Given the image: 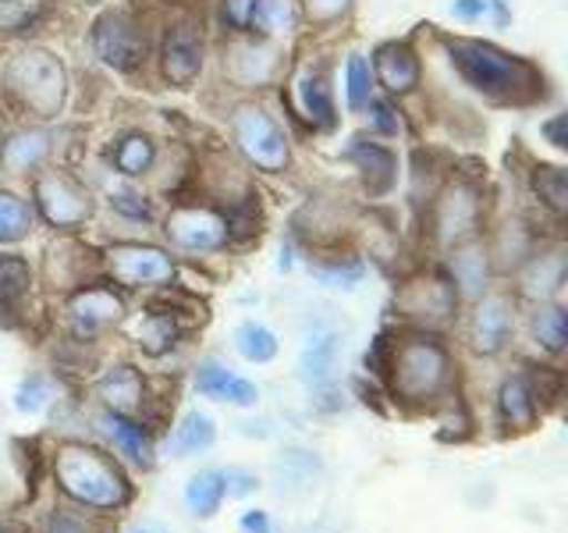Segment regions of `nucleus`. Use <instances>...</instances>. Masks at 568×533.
Masks as SVG:
<instances>
[{
    "label": "nucleus",
    "instance_id": "obj_8",
    "mask_svg": "<svg viewBox=\"0 0 568 533\" xmlns=\"http://www.w3.org/2000/svg\"><path fill=\"white\" fill-rule=\"evenodd\" d=\"M36 200H40L47 221L58 228H75L89 218V203L82 200V192L61 174H43L36 182Z\"/></svg>",
    "mask_w": 568,
    "mask_h": 533
},
{
    "label": "nucleus",
    "instance_id": "obj_21",
    "mask_svg": "<svg viewBox=\"0 0 568 533\" xmlns=\"http://www.w3.org/2000/svg\"><path fill=\"white\" fill-rule=\"evenodd\" d=\"M50 150V135L47 132H18L8 147H4V164L11 171H26L36 168Z\"/></svg>",
    "mask_w": 568,
    "mask_h": 533
},
{
    "label": "nucleus",
    "instance_id": "obj_11",
    "mask_svg": "<svg viewBox=\"0 0 568 533\" xmlns=\"http://www.w3.org/2000/svg\"><path fill=\"white\" fill-rule=\"evenodd\" d=\"M195 388H200L206 399L231 402V405H256L260 402V388L248 384L245 378L227 373L217 360H206L200 370H195Z\"/></svg>",
    "mask_w": 568,
    "mask_h": 533
},
{
    "label": "nucleus",
    "instance_id": "obj_40",
    "mask_svg": "<svg viewBox=\"0 0 568 533\" xmlns=\"http://www.w3.org/2000/svg\"><path fill=\"white\" fill-rule=\"evenodd\" d=\"M369 107H373V118H377V129H381V132H398V121L390 118L395 111H390L387 103H381V100H369Z\"/></svg>",
    "mask_w": 568,
    "mask_h": 533
},
{
    "label": "nucleus",
    "instance_id": "obj_33",
    "mask_svg": "<svg viewBox=\"0 0 568 533\" xmlns=\"http://www.w3.org/2000/svg\"><path fill=\"white\" fill-rule=\"evenodd\" d=\"M50 399V388L43 378H29L22 388H18V395H14V405L22 409V413H40V409L47 405Z\"/></svg>",
    "mask_w": 568,
    "mask_h": 533
},
{
    "label": "nucleus",
    "instance_id": "obj_24",
    "mask_svg": "<svg viewBox=\"0 0 568 533\" xmlns=\"http://www.w3.org/2000/svg\"><path fill=\"white\" fill-rule=\"evenodd\" d=\"M32 228L29 207L18 200L14 192H0V242H18L26 239Z\"/></svg>",
    "mask_w": 568,
    "mask_h": 533
},
{
    "label": "nucleus",
    "instance_id": "obj_15",
    "mask_svg": "<svg viewBox=\"0 0 568 533\" xmlns=\"http://www.w3.org/2000/svg\"><path fill=\"white\" fill-rule=\"evenodd\" d=\"M348 157L366 171L369 192H387L390 182H395V157H390L384 147H373V142H359V147H352Z\"/></svg>",
    "mask_w": 568,
    "mask_h": 533
},
{
    "label": "nucleus",
    "instance_id": "obj_38",
    "mask_svg": "<svg viewBox=\"0 0 568 533\" xmlns=\"http://www.w3.org/2000/svg\"><path fill=\"white\" fill-rule=\"evenodd\" d=\"M490 11V0H455L452 4V14L458 22H476V18H484Z\"/></svg>",
    "mask_w": 568,
    "mask_h": 533
},
{
    "label": "nucleus",
    "instance_id": "obj_31",
    "mask_svg": "<svg viewBox=\"0 0 568 533\" xmlns=\"http://www.w3.org/2000/svg\"><path fill=\"white\" fill-rule=\"evenodd\" d=\"M369 89H373V71L359 53H355V58H348V107L352 111L369 107Z\"/></svg>",
    "mask_w": 568,
    "mask_h": 533
},
{
    "label": "nucleus",
    "instance_id": "obj_28",
    "mask_svg": "<svg viewBox=\"0 0 568 533\" xmlns=\"http://www.w3.org/2000/svg\"><path fill=\"white\" fill-rule=\"evenodd\" d=\"M253 18L266 32H284L295 26V4L292 0H256Z\"/></svg>",
    "mask_w": 568,
    "mask_h": 533
},
{
    "label": "nucleus",
    "instance_id": "obj_18",
    "mask_svg": "<svg viewBox=\"0 0 568 533\" xmlns=\"http://www.w3.org/2000/svg\"><path fill=\"white\" fill-rule=\"evenodd\" d=\"M213 438H217V431H213V420L203 416V413H189L182 420V426L174 431V438H171V452L178 459H189L195 452H206L213 444Z\"/></svg>",
    "mask_w": 568,
    "mask_h": 533
},
{
    "label": "nucleus",
    "instance_id": "obj_27",
    "mask_svg": "<svg viewBox=\"0 0 568 533\" xmlns=\"http://www.w3.org/2000/svg\"><path fill=\"white\" fill-rule=\"evenodd\" d=\"M114 164L124 171V174H142L150 164H153V142L146 135H129L118 147L114 153Z\"/></svg>",
    "mask_w": 568,
    "mask_h": 533
},
{
    "label": "nucleus",
    "instance_id": "obj_9",
    "mask_svg": "<svg viewBox=\"0 0 568 533\" xmlns=\"http://www.w3.org/2000/svg\"><path fill=\"white\" fill-rule=\"evenodd\" d=\"M168 235L185 249H217L227 239V224L210 210H174L168 218Z\"/></svg>",
    "mask_w": 568,
    "mask_h": 533
},
{
    "label": "nucleus",
    "instance_id": "obj_5",
    "mask_svg": "<svg viewBox=\"0 0 568 533\" xmlns=\"http://www.w3.org/2000/svg\"><path fill=\"white\" fill-rule=\"evenodd\" d=\"M444 373H448V360H444L440 345L434 342H408L398 352V363H395V388L408 399H426L444 384Z\"/></svg>",
    "mask_w": 568,
    "mask_h": 533
},
{
    "label": "nucleus",
    "instance_id": "obj_22",
    "mask_svg": "<svg viewBox=\"0 0 568 533\" xmlns=\"http://www.w3.org/2000/svg\"><path fill=\"white\" fill-rule=\"evenodd\" d=\"M235 349L245 355L248 363H271L277 355V338L271 328L256 324V320H248V324H242L235 331Z\"/></svg>",
    "mask_w": 568,
    "mask_h": 533
},
{
    "label": "nucleus",
    "instance_id": "obj_43",
    "mask_svg": "<svg viewBox=\"0 0 568 533\" xmlns=\"http://www.w3.org/2000/svg\"><path fill=\"white\" fill-rule=\"evenodd\" d=\"M565 124H568V118L561 114V118H555V121H550L547 129H544V132L550 135V142H555L558 150H565V147H568V139H565Z\"/></svg>",
    "mask_w": 568,
    "mask_h": 533
},
{
    "label": "nucleus",
    "instance_id": "obj_34",
    "mask_svg": "<svg viewBox=\"0 0 568 533\" xmlns=\"http://www.w3.org/2000/svg\"><path fill=\"white\" fill-rule=\"evenodd\" d=\"M455 271H458L462 284H466L469 292H476L479 284H484V278H487V263H484V257L476 253V249H469V253H462V257H458Z\"/></svg>",
    "mask_w": 568,
    "mask_h": 533
},
{
    "label": "nucleus",
    "instance_id": "obj_12",
    "mask_svg": "<svg viewBox=\"0 0 568 533\" xmlns=\"http://www.w3.org/2000/svg\"><path fill=\"white\" fill-rule=\"evenodd\" d=\"M508 331H511V313H508V302L505 299H484V306L476 310L473 320V342L479 352H497L508 342Z\"/></svg>",
    "mask_w": 568,
    "mask_h": 533
},
{
    "label": "nucleus",
    "instance_id": "obj_39",
    "mask_svg": "<svg viewBox=\"0 0 568 533\" xmlns=\"http://www.w3.org/2000/svg\"><path fill=\"white\" fill-rule=\"evenodd\" d=\"M256 487V476L253 473H245V470H227L224 473V491L227 494H248V491H253Z\"/></svg>",
    "mask_w": 568,
    "mask_h": 533
},
{
    "label": "nucleus",
    "instance_id": "obj_3",
    "mask_svg": "<svg viewBox=\"0 0 568 533\" xmlns=\"http://www.w3.org/2000/svg\"><path fill=\"white\" fill-rule=\"evenodd\" d=\"M8 82L29 111L53 118L64 103V68L47 50H26L18 53L8 68Z\"/></svg>",
    "mask_w": 568,
    "mask_h": 533
},
{
    "label": "nucleus",
    "instance_id": "obj_19",
    "mask_svg": "<svg viewBox=\"0 0 568 533\" xmlns=\"http://www.w3.org/2000/svg\"><path fill=\"white\" fill-rule=\"evenodd\" d=\"M100 391H103V399L114 413H129V409H135L142 399V381L132 366H118L111 378L100 384Z\"/></svg>",
    "mask_w": 568,
    "mask_h": 533
},
{
    "label": "nucleus",
    "instance_id": "obj_20",
    "mask_svg": "<svg viewBox=\"0 0 568 533\" xmlns=\"http://www.w3.org/2000/svg\"><path fill=\"white\" fill-rule=\"evenodd\" d=\"M334 360H337V338L334 334H313L306 342V349H302V373L320 384V381L331 378Z\"/></svg>",
    "mask_w": 568,
    "mask_h": 533
},
{
    "label": "nucleus",
    "instance_id": "obj_42",
    "mask_svg": "<svg viewBox=\"0 0 568 533\" xmlns=\"http://www.w3.org/2000/svg\"><path fill=\"white\" fill-rule=\"evenodd\" d=\"M242 530L245 533H271V523H266L263 512H245L242 515Z\"/></svg>",
    "mask_w": 568,
    "mask_h": 533
},
{
    "label": "nucleus",
    "instance_id": "obj_23",
    "mask_svg": "<svg viewBox=\"0 0 568 533\" xmlns=\"http://www.w3.org/2000/svg\"><path fill=\"white\" fill-rule=\"evenodd\" d=\"M103 426H106V434H111L118 444H121V452L124 455H132L135 462H142V466H150V438H146V431H142L139 423H129V420H121V416H106L103 420Z\"/></svg>",
    "mask_w": 568,
    "mask_h": 533
},
{
    "label": "nucleus",
    "instance_id": "obj_41",
    "mask_svg": "<svg viewBox=\"0 0 568 533\" xmlns=\"http://www.w3.org/2000/svg\"><path fill=\"white\" fill-rule=\"evenodd\" d=\"M132 200H135L132 192H121V195H114V207H118V210H124V213H132V218H146V213H150V210H146V203H142V200H139V203H132Z\"/></svg>",
    "mask_w": 568,
    "mask_h": 533
},
{
    "label": "nucleus",
    "instance_id": "obj_30",
    "mask_svg": "<svg viewBox=\"0 0 568 533\" xmlns=\"http://www.w3.org/2000/svg\"><path fill=\"white\" fill-rule=\"evenodd\" d=\"M532 185H537V192L558 213L565 210V203H568V174L561 168H537V174H532Z\"/></svg>",
    "mask_w": 568,
    "mask_h": 533
},
{
    "label": "nucleus",
    "instance_id": "obj_13",
    "mask_svg": "<svg viewBox=\"0 0 568 533\" xmlns=\"http://www.w3.org/2000/svg\"><path fill=\"white\" fill-rule=\"evenodd\" d=\"M377 79L384 82V89L390 93H408L419 82V64L413 58V50L387 43L377 50Z\"/></svg>",
    "mask_w": 568,
    "mask_h": 533
},
{
    "label": "nucleus",
    "instance_id": "obj_26",
    "mask_svg": "<svg viewBox=\"0 0 568 533\" xmlns=\"http://www.w3.org/2000/svg\"><path fill=\"white\" fill-rule=\"evenodd\" d=\"M532 331H537L540 345L547 352H561L565 349V338H568V316H565V310H558V306L540 310L537 320H532Z\"/></svg>",
    "mask_w": 568,
    "mask_h": 533
},
{
    "label": "nucleus",
    "instance_id": "obj_44",
    "mask_svg": "<svg viewBox=\"0 0 568 533\" xmlns=\"http://www.w3.org/2000/svg\"><path fill=\"white\" fill-rule=\"evenodd\" d=\"M135 533H153V530H135Z\"/></svg>",
    "mask_w": 568,
    "mask_h": 533
},
{
    "label": "nucleus",
    "instance_id": "obj_45",
    "mask_svg": "<svg viewBox=\"0 0 568 533\" xmlns=\"http://www.w3.org/2000/svg\"><path fill=\"white\" fill-rule=\"evenodd\" d=\"M0 533H8V530H4V526H0Z\"/></svg>",
    "mask_w": 568,
    "mask_h": 533
},
{
    "label": "nucleus",
    "instance_id": "obj_14",
    "mask_svg": "<svg viewBox=\"0 0 568 533\" xmlns=\"http://www.w3.org/2000/svg\"><path fill=\"white\" fill-rule=\"evenodd\" d=\"M476 224V200L469 189H448L440 200V239L458 242Z\"/></svg>",
    "mask_w": 568,
    "mask_h": 533
},
{
    "label": "nucleus",
    "instance_id": "obj_7",
    "mask_svg": "<svg viewBox=\"0 0 568 533\" xmlns=\"http://www.w3.org/2000/svg\"><path fill=\"white\" fill-rule=\"evenodd\" d=\"M111 274L121 284H160L171 281L174 263L168 253H160L153 245H118L111 253Z\"/></svg>",
    "mask_w": 568,
    "mask_h": 533
},
{
    "label": "nucleus",
    "instance_id": "obj_1",
    "mask_svg": "<svg viewBox=\"0 0 568 533\" xmlns=\"http://www.w3.org/2000/svg\"><path fill=\"white\" fill-rule=\"evenodd\" d=\"M448 53H452V64L458 68V76L473 89H479V93L529 97V89L537 86V71L519 58H508V53H501L490 43L455 40Z\"/></svg>",
    "mask_w": 568,
    "mask_h": 533
},
{
    "label": "nucleus",
    "instance_id": "obj_29",
    "mask_svg": "<svg viewBox=\"0 0 568 533\" xmlns=\"http://www.w3.org/2000/svg\"><path fill=\"white\" fill-rule=\"evenodd\" d=\"M298 93H302V107L316 124H331V97H327V86L320 82L316 76H306L298 82Z\"/></svg>",
    "mask_w": 568,
    "mask_h": 533
},
{
    "label": "nucleus",
    "instance_id": "obj_35",
    "mask_svg": "<svg viewBox=\"0 0 568 533\" xmlns=\"http://www.w3.org/2000/svg\"><path fill=\"white\" fill-rule=\"evenodd\" d=\"M316 278L324 284H331V289H352V284L363 278V266L352 263V266H334V271H331V266H320Z\"/></svg>",
    "mask_w": 568,
    "mask_h": 533
},
{
    "label": "nucleus",
    "instance_id": "obj_37",
    "mask_svg": "<svg viewBox=\"0 0 568 533\" xmlns=\"http://www.w3.org/2000/svg\"><path fill=\"white\" fill-rule=\"evenodd\" d=\"M253 8H256V0H224V11L231 18V26H253Z\"/></svg>",
    "mask_w": 568,
    "mask_h": 533
},
{
    "label": "nucleus",
    "instance_id": "obj_25",
    "mask_svg": "<svg viewBox=\"0 0 568 533\" xmlns=\"http://www.w3.org/2000/svg\"><path fill=\"white\" fill-rule=\"evenodd\" d=\"M501 409H505V420L515 426V431H526V426L532 423V416H537V405H532L526 381H508L501 388Z\"/></svg>",
    "mask_w": 568,
    "mask_h": 533
},
{
    "label": "nucleus",
    "instance_id": "obj_2",
    "mask_svg": "<svg viewBox=\"0 0 568 533\" xmlns=\"http://www.w3.org/2000/svg\"><path fill=\"white\" fill-rule=\"evenodd\" d=\"M58 480L71 497L97 509H114L129 497V487H124V476L118 473V466H111L100 452L79 449V444H71V449L58 455Z\"/></svg>",
    "mask_w": 568,
    "mask_h": 533
},
{
    "label": "nucleus",
    "instance_id": "obj_10",
    "mask_svg": "<svg viewBox=\"0 0 568 533\" xmlns=\"http://www.w3.org/2000/svg\"><path fill=\"white\" fill-rule=\"evenodd\" d=\"M203 71V43L192 26H178L164 40V76L174 86H192Z\"/></svg>",
    "mask_w": 568,
    "mask_h": 533
},
{
    "label": "nucleus",
    "instance_id": "obj_17",
    "mask_svg": "<svg viewBox=\"0 0 568 533\" xmlns=\"http://www.w3.org/2000/svg\"><path fill=\"white\" fill-rule=\"evenodd\" d=\"M221 497H224V473L217 470H206V473H195L185 487V505L192 515H213L221 509Z\"/></svg>",
    "mask_w": 568,
    "mask_h": 533
},
{
    "label": "nucleus",
    "instance_id": "obj_32",
    "mask_svg": "<svg viewBox=\"0 0 568 533\" xmlns=\"http://www.w3.org/2000/svg\"><path fill=\"white\" fill-rule=\"evenodd\" d=\"M29 289V266L22 257H0V299H18Z\"/></svg>",
    "mask_w": 568,
    "mask_h": 533
},
{
    "label": "nucleus",
    "instance_id": "obj_16",
    "mask_svg": "<svg viewBox=\"0 0 568 533\" xmlns=\"http://www.w3.org/2000/svg\"><path fill=\"white\" fill-rule=\"evenodd\" d=\"M71 313H75V324L79 331H97L103 324H111V320L121 316V302L111 295V292H85L82 299H75V306H71Z\"/></svg>",
    "mask_w": 568,
    "mask_h": 533
},
{
    "label": "nucleus",
    "instance_id": "obj_6",
    "mask_svg": "<svg viewBox=\"0 0 568 533\" xmlns=\"http://www.w3.org/2000/svg\"><path fill=\"white\" fill-rule=\"evenodd\" d=\"M93 40H97L100 58L118 71H132L142 64V58H146V40H142V32L121 14L100 18Z\"/></svg>",
    "mask_w": 568,
    "mask_h": 533
},
{
    "label": "nucleus",
    "instance_id": "obj_36",
    "mask_svg": "<svg viewBox=\"0 0 568 533\" xmlns=\"http://www.w3.org/2000/svg\"><path fill=\"white\" fill-rule=\"evenodd\" d=\"M352 0H306V14L313 22H334V18H342L348 11Z\"/></svg>",
    "mask_w": 568,
    "mask_h": 533
},
{
    "label": "nucleus",
    "instance_id": "obj_4",
    "mask_svg": "<svg viewBox=\"0 0 568 533\" xmlns=\"http://www.w3.org/2000/svg\"><path fill=\"white\" fill-rule=\"evenodd\" d=\"M235 139L242 153L263 171H284V164H288V139L260 107H239Z\"/></svg>",
    "mask_w": 568,
    "mask_h": 533
}]
</instances>
